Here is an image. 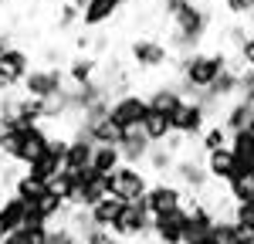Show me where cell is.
Returning <instances> with one entry per match:
<instances>
[{
  "label": "cell",
  "mask_w": 254,
  "mask_h": 244,
  "mask_svg": "<svg viewBox=\"0 0 254 244\" xmlns=\"http://www.w3.org/2000/svg\"><path fill=\"white\" fill-rule=\"evenodd\" d=\"M31 207H34V210H38V214H41V217H44L48 224L64 221V210H68V203L61 200V197L55 193V190H51V186H48V190H44V193H41V197L31 203Z\"/></svg>",
  "instance_id": "obj_29"
},
{
  "label": "cell",
  "mask_w": 254,
  "mask_h": 244,
  "mask_svg": "<svg viewBox=\"0 0 254 244\" xmlns=\"http://www.w3.org/2000/svg\"><path fill=\"white\" fill-rule=\"evenodd\" d=\"M0 132H3V125H0Z\"/></svg>",
  "instance_id": "obj_52"
},
{
  "label": "cell",
  "mask_w": 254,
  "mask_h": 244,
  "mask_svg": "<svg viewBox=\"0 0 254 244\" xmlns=\"http://www.w3.org/2000/svg\"><path fill=\"white\" fill-rule=\"evenodd\" d=\"M75 200L71 207H95L102 197H109V177L105 173H95L92 166L85 170H75Z\"/></svg>",
  "instance_id": "obj_9"
},
{
  "label": "cell",
  "mask_w": 254,
  "mask_h": 244,
  "mask_svg": "<svg viewBox=\"0 0 254 244\" xmlns=\"http://www.w3.org/2000/svg\"><path fill=\"white\" fill-rule=\"evenodd\" d=\"M217 224V214L207 207V200H200V197H190L187 203V227H183V244H193L200 238H210V231H214Z\"/></svg>",
  "instance_id": "obj_11"
},
{
  "label": "cell",
  "mask_w": 254,
  "mask_h": 244,
  "mask_svg": "<svg viewBox=\"0 0 254 244\" xmlns=\"http://www.w3.org/2000/svg\"><path fill=\"white\" fill-rule=\"evenodd\" d=\"M78 20H81V14H78V7H75V3H61V10H58V27H61V31L75 27Z\"/></svg>",
  "instance_id": "obj_39"
},
{
  "label": "cell",
  "mask_w": 254,
  "mask_h": 244,
  "mask_svg": "<svg viewBox=\"0 0 254 244\" xmlns=\"http://www.w3.org/2000/svg\"><path fill=\"white\" fill-rule=\"evenodd\" d=\"M231 64V55L227 51H193V55H183L180 58V81H176V88H180V95L183 99H193L196 92H207L214 78Z\"/></svg>",
  "instance_id": "obj_2"
},
{
  "label": "cell",
  "mask_w": 254,
  "mask_h": 244,
  "mask_svg": "<svg viewBox=\"0 0 254 244\" xmlns=\"http://www.w3.org/2000/svg\"><path fill=\"white\" fill-rule=\"evenodd\" d=\"M170 122H173V132H176V136H183V139H196V136L207 129L210 116H207V109H203L200 102L187 99L173 116H170Z\"/></svg>",
  "instance_id": "obj_13"
},
{
  "label": "cell",
  "mask_w": 254,
  "mask_h": 244,
  "mask_svg": "<svg viewBox=\"0 0 254 244\" xmlns=\"http://www.w3.org/2000/svg\"><path fill=\"white\" fill-rule=\"evenodd\" d=\"M210 238H214L217 244H251L254 234L251 231H244V227H237L231 217H217L214 231H210Z\"/></svg>",
  "instance_id": "obj_23"
},
{
  "label": "cell",
  "mask_w": 254,
  "mask_h": 244,
  "mask_svg": "<svg viewBox=\"0 0 254 244\" xmlns=\"http://www.w3.org/2000/svg\"><path fill=\"white\" fill-rule=\"evenodd\" d=\"M105 48H109V38H105V34H98V38L92 41V51H95V55H102Z\"/></svg>",
  "instance_id": "obj_47"
},
{
  "label": "cell",
  "mask_w": 254,
  "mask_h": 244,
  "mask_svg": "<svg viewBox=\"0 0 254 244\" xmlns=\"http://www.w3.org/2000/svg\"><path fill=\"white\" fill-rule=\"evenodd\" d=\"M122 207H126V203L116 200V197H102V200H98L95 207H88V217H92V224H95L98 231H109V227H112V224L119 221Z\"/></svg>",
  "instance_id": "obj_22"
},
{
  "label": "cell",
  "mask_w": 254,
  "mask_h": 244,
  "mask_svg": "<svg viewBox=\"0 0 254 244\" xmlns=\"http://www.w3.org/2000/svg\"><path fill=\"white\" fill-rule=\"evenodd\" d=\"M0 200H3V193H0Z\"/></svg>",
  "instance_id": "obj_53"
},
{
  "label": "cell",
  "mask_w": 254,
  "mask_h": 244,
  "mask_svg": "<svg viewBox=\"0 0 254 244\" xmlns=\"http://www.w3.org/2000/svg\"><path fill=\"white\" fill-rule=\"evenodd\" d=\"M149 183L153 180H149L146 170L122 163V166H116V170L109 173V197H116V200H122V203H136V200L146 197Z\"/></svg>",
  "instance_id": "obj_4"
},
{
  "label": "cell",
  "mask_w": 254,
  "mask_h": 244,
  "mask_svg": "<svg viewBox=\"0 0 254 244\" xmlns=\"http://www.w3.org/2000/svg\"><path fill=\"white\" fill-rule=\"evenodd\" d=\"M217 122H220L227 132H254V105L244 102V99H231L220 109Z\"/></svg>",
  "instance_id": "obj_14"
},
{
  "label": "cell",
  "mask_w": 254,
  "mask_h": 244,
  "mask_svg": "<svg viewBox=\"0 0 254 244\" xmlns=\"http://www.w3.org/2000/svg\"><path fill=\"white\" fill-rule=\"evenodd\" d=\"M149 105H146V95H136V92H126V95H116L109 102V122L129 132V129H139V122L146 119Z\"/></svg>",
  "instance_id": "obj_8"
},
{
  "label": "cell",
  "mask_w": 254,
  "mask_h": 244,
  "mask_svg": "<svg viewBox=\"0 0 254 244\" xmlns=\"http://www.w3.org/2000/svg\"><path fill=\"white\" fill-rule=\"evenodd\" d=\"M129 61L139 71H159V68H166L173 61V51L159 38H136L129 44Z\"/></svg>",
  "instance_id": "obj_7"
},
{
  "label": "cell",
  "mask_w": 254,
  "mask_h": 244,
  "mask_svg": "<svg viewBox=\"0 0 254 244\" xmlns=\"http://www.w3.org/2000/svg\"><path fill=\"white\" fill-rule=\"evenodd\" d=\"M64 78H68V85H88L92 78H98V61L85 58V55H75V58L68 61Z\"/></svg>",
  "instance_id": "obj_27"
},
{
  "label": "cell",
  "mask_w": 254,
  "mask_h": 244,
  "mask_svg": "<svg viewBox=\"0 0 254 244\" xmlns=\"http://www.w3.org/2000/svg\"><path fill=\"white\" fill-rule=\"evenodd\" d=\"M88 160H92V142L81 139V136H75V139H68V146H64V160H61V170H85L88 166Z\"/></svg>",
  "instance_id": "obj_24"
},
{
  "label": "cell",
  "mask_w": 254,
  "mask_h": 244,
  "mask_svg": "<svg viewBox=\"0 0 254 244\" xmlns=\"http://www.w3.org/2000/svg\"><path fill=\"white\" fill-rule=\"evenodd\" d=\"M149 146H153V142L146 139V136H142L139 129H129V132H122V139H119V156H122V163L136 166V163L146 160Z\"/></svg>",
  "instance_id": "obj_19"
},
{
  "label": "cell",
  "mask_w": 254,
  "mask_h": 244,
  "mask_svg": "<svg viewBox=\"0 0 254 244\" xmlns=\"http://www.w3.org/2000/svg\"><path fill=\"white\" fill-rule=\"evenodd\" d=\"M14 88H17V81L10 78L7 71H0V95H7V92H14Z\"/></svg>",
  "instance_id": "obj_46"
},
{
  "label": "cell",
  "mask_w": 254,
  "mask_h": 244,
  "mask_svg": "<svg viewBox=\"0 0 254 244\" xmlns=\"http://www.w3.org/2000/svg\"><path fill=\"white\" fill-rule=\"evenodd\" d=\"M48 142H51V132L44 122L41 125H7L0 132V153H3V160L27 166L48 149Z\"/></svg>",
  "instance_id": "obj_3"
},
{
  "label": "cell",
  "mask_w": 254,
  "mask_h": 244,
  "mask_svg": "<svg viewBox=\"0 0 254 244\" xmlns=\"http://www.w3.org/2000/svg\"><path fill=\"white\" fill-rule=\"evenodd\" d=\"M237 64L254 71V34H248V38L241 41V48H237Z\"/></svg>",
  "instance_id": "obj_38"
},
{
  "label": "cell",
  "mask_w": 254,
  "mask_h": 244,
  "mask_svg": "<svg viewBox=\"0 0 254 244\" xmlns=\"http://www.w3.org/2000/svg\"><path fill=\"white\" fill-rule=\"evenodd\" d=\"M142 203H146V210L156 217V214H166V210L183 207V203H187V193H183L173 180H156V183H149V190H146Z\"/></svg>",
  "instance_id": "obj_12"
},
{
  "label": "cell",
  "mask_w": 254,
  "mask_h": 244,
  "mask_svg": "<svg viewBox=\"0 0 254 244\" xmlns=\"http://www.w3.org/2000/svg\"><path fill=\"white\" fill-rule=\"evenodd\" d=\"M139 132L146 136L149 142H163L170 132H173V122H170V116H163V112H146V119L139 122Z\"/></svg>",
  "instance_id": "obj_26"
},
{
  "label": "cell",
  "mask_w": 254,
  "mask_h": 244,
  "mask_svg": "<svg viewBox=\"0 0 254 244\" xmlns=\"http://www.w3.org/2000/svg\"><path fill=\"white\" fill-rule=\"evenodd\" d=\"M48 186H51V190L58 193L61 200L71 207V200H75V186H78V183H75V173H71V170H61V173H58V177H55L51 183H48Z\"/></svg>",
  "instance_id": "obj_34"
},
{
  "label": "cell",
  "mask_w": 254,
  "mask_h": 244,
  "mask_svg": "<svg viewBox=\"0 0 254 244\" xmlns=\"http://www.w3.org/2000/svg\"><path fill=\"white\" fill-rule=\"evenodd\" d=\"M34 68V61H31V51H24V48H17V44H10L3 55H0V71H7L10 78L17 81H24V75Z\"/></svg>",
  "instance_id": "obj_18"
},
{
  "label": "cell",
  "mask_w": 254,
  "mask_h": 244,
  "mask_svg": "<svg viewBox=\"0 0 254 244\" xmlns=\"http://www.w3.org/2000/svg\"><path fill=\"white\" fill-rule=\"evenodd\" d=\"M64 85H68V78H64V71L55 68V64H48V68H31V71L24 75V81H20L24 95H27V99H38V102H48V99H55V95H61Z\"/></svg>",
  "instance_id": "obj_6"
},
{
  "label": "cell",
  "mask_w": 254,
  "mask_h": 244,
  "mask_svg": "<svg viewBox=\"0 0 254 244\" xmlns=\"http://www.w3.org/2000/svg\"><path fill=\"white\" fill-rule=\"evenodd\" d=\"M234 99H244L254 105V71L251 68H237V95Z\"/></svg>",
  "instance_id": "obj_36"
},
{
  "label": "cell",
  "mask_w": 254,
  "mask_h": 244,
  "mask_svg": "<svg viewBox=\"0 0 254 244\" xmlns=\"http://www.w3.org/2000/svg\"><path fill=\"white\" fill-rule=\"evenodd\" d=\"M203 170H207V177L214 183H227L234 180L237 173V163H234V153L224 146V149H214V153H207V160H203Z\"/></svg>",
  "instance_id": "obj_15"
},
{
  "label": "cell",
  "mask_w": 254,
  "mask_h": 244,
  "mask_svg": "<svg viewBox=\"0 0 254 244\" xmlns=\"http://www.w3.org/2000/svg\"><path fill=\"white\" fill-rule=\"evenodd\" d=\"M81 244H122L119 241V238H112V234H109V231H88V234H85V238H81Z\"/></svg>",
  "instance_id": "obj_42"
},
{
  "label": "cell",
  "mask_w": 254,
  "mask_h": 244,
  "mask_svg": "<svg viewBox=\"0 0 254 244\" xmlns=\"http://www.w3.org/2000/svg\"><path fill=\"white\" fill-rule=\"evenodd\" d=\"M244 27H248V34H254V7H251V14L244 17Z\"/></svg>",
  "instance_id": "obj_49"
},
{
  "label": "cell",
  "mask_w": 254,
  "mask_h": 244,
  "mask_svg": "<svg viewBox=\"0 0 254 244\" xmlns=\"http://www.w3.org/2000/svg\"><path fill=\"white\" fill-rule=\"evenodd\" d=\"M126 3H132V0H119V7H126Z\"/></svg>",
  "instance_id": "obj_51"
},
{
  "label": "cell",
  "mask_w": 254,
  "mask_h": 244,
  "mask_svg": "<svg viewBox=\"0 0 254 244\" xmlns=\"http://www.w3.org/2000/svg\"><path fill=\"white\" fill-rule=\"evenodd\" d=\"M251 7H254V0H224V10H227L231 17H237V20L248 17V14H251Z\"/></svg>",
  "instance_id": "obj_40"
},
{
  "label": "cell",
  "mask_w": 254,
  "mask_h": 244,
  "mask_svg": "<svg viewBox=\"0 0 254 244\" xmlns=\"http://www.w3.org/2000/svg\"><path fill=\"white\" fill-rule=\"evenodd\" d=\"M44 190H48V183L34 180V177H27V173L14 177V183H10V193H14V197H20V200L27 203V207H31V203L38 200V197L44 193Z\"/></svg>",
  "instance_id": "obj_31"
},
{
  "label": "cell",
  "mask_w": 254,
  "mask_h": 244,
  "mask_svg": "<svg viewBox=\"0 0 254 244\" xmlns=\"http://www.w3.org/2000/svg\"><path fill=\"white\" fill-rule=\"evenodd\" d=\"M24 227H48V221L41 217L34 207H27V214H24Z\"/></svg>",
  "instance_id": "obj_45"
},
{
  "label": "cell",
  "mask_w": 254,
  "mask_h": 244,
  "mask_svg": "<svg viewBox=\"0 0 254 244\" xmlns=\"http://www.w3.org/2000/svg\"><path fill=\"white\" fill-rule=\"evenodd\" d=\"M183 102H187V99L180 95V88H176V85H156V88L146 95V105H149L153 112H163V116H173Z\"/></svg>",
  "instance_id": "obj_20"
},
{
  "label": "cell",
  "mask_w": 254,
  "mask_h": 244,
  "mask_svg": "<svg viewBox=\"0 0 254 244\" xmlns=\"http://www.w3.org/2000/svg\"><path fill=\"white\" fill-rule=\"evenodd\" d=\"M149 221H153V214L146 210V203L136 200V203H126L122 207V214H119V221L109 227V234L119 238V241H149Z\"/></svg>",
  "instance_id": "obj_5"
},
{
  "label": "cell",
  "mask_w": 254,
  "mask_h": 244,
  "mask_svg": "<svg viewBox=\"0 0 254 244\" xmlns=\"http://www.w3.org/2000/svg\"><path fill=\"white\" fill-rule=\"evenodd\" d=\"M88 166L95 170V173H112L116 166H122V156H119V146H92V160Z\"/></svg>",
  "instance_id": "obj_30"
},
{
  "label": "cell",
  "mask_w": 254,
  "mask_h": 244,
  "mask_svg": "<svg viewBox=\"0 0 254 244\" xmlns=\"http://www.w3.org/2000/svg\"><path fill=\"white\" fill-rule=\"evenodd\" d=\"M193 244H217L214 238H200V241H193Z\"/></svg>",
  "instance_id": "obj_50"
},
{
  "label": "cell",
  "mask_w": 254,
  "mask_h": 244,
  "mask_svg": "<svg viewBox=\"0 0 254 244\" xmlns=\"http://www.w3.org/2000/svg\"><path fill=\"white\" fill-rule=\"evenodd\" d=\"M231 203H254V173H237L234 180L224 183Z\"/></svg>",
  "instance_id": "obj_32"
},
{
  "label": "cell",
  "mask_w": 254,
  "mask_h": 244,
  "mask_svg": "<svg viewBox=\"0 0 254 244\" xmlns=\"http://www.w3.org/2000/svg\"><path fill=\"white\" fill-rule=\"evenodd\" d=\"M244 38H248V27H244L241 20H234V24L224 31V41H227L231 48H241V41H244Z\"/></svg>",
  "instance_id": "obj_41"
},
{
  "label": "cell",
  "mask_w": 254,
  "mask_h": 244,
  "mask_svg": "<svg viewBox=\"0 0 254 244\" xmlns=\"http://www.w3.org/2000/svg\"><path fill=\"white\" fill-rule=\"evenodd\" d=\"M10 44H14V41H10V34H7V31H0V55H3Z\"/></svg>",
  "instance_id": "obj_48"
},
{
  "label": "cell",
  "mask_w": 254,
  "mask_h": 244,
  "mask_svg": "<svg viewBox=\"0 0 254 244\" xmlns=\"http://www.w3.org/2000/svg\"><path fill=\"white\" fill-rule=\"evenodd\" d=\"M173 183L183 190V193H190V197H200L207 186H210V177H207V170H203V163L200 160H190V156H176L173 163Z\"/></svg>",
  "instance_id": "obj_10"
},
{
  "label": "cell",
  "mask_w": 254,
  "mask_h": 244,
  "mask_svg": "<svg viewBox=\"0 0 254 244\" xmlns=\"http://www.w3.org/2000/svg\"><path fill=\"white\" fill-rule=\"evenodd\" d=\"M210 24H214V10L207 3H187L180 14L170 17V34H166V48L173 55H193L200 51L203 38L210 34Z\"/></svg>",
  "instance_id": "obj_1"
},
{
  "label": "cell",
  "mask_w": 254,
  "mask_h": 244,
  "mask_svg": "<svg viewBox=\"0 0 254 244\" xmlns=\"http://www.w3.org/2000/svg\"><path fill=\"white\" fill-rule=\"evenodd\" d=\"M78 14H81L78 24H85L88 31H95V27L109 24L119 14V0H85L78 7Z\"/></svg>",
  "instance_id": "obj_16"
},
{
  "label": "cell",
  "mask_w": 254,
  "mask_h": 244,
  "mask_svg": "<svg viewBox=\"0 0 254 244\" xmlns=\"http://www.w3.org/2000/svg\"><path fill=\"white\" fill-rule=\"evenodd\" d=\"M207 95H210L214 102H220V105H227V102L234 99V95H237V68H234V64H227V68L217 75L214 85L207 88Z\"/></svg>",
  "instance_id": "obj_25"
},
{
  "label": "cell",
  "mask_w": 254,
  "mask_h": 244,
  "mask_svg": "<svg viewBox=\"0 0 254 244\" xmlns=\"http://www.w3.org/2000/svg\"><path fill=\"white\" fill-rule=\"evenodd\" d=\"M48 244H81V238L64 221H58V224H48Z\"/></svg>",
  "instance_id": "obj_35"
},
{
  "label": "cell",
  "mask_w": 254,
  "mask_h": 244,
  "mask_svg": "<svg viewBox=\"0 0 254 244\" xmlns=\"http://www.w3.org/2000/svg\"><path fill=\"white\" fill-rule=\"evenodd\" d=\"M187 3H193V0H163V14H166V20L173 17V14H180Z\"/></svg>",
  "instance_id": "obj_44"
},
{
  "label": "cell",
  "mask_w": 254,
  "mask_h": 244,
  "mask_svg": "<svg viewBox=\"0 0 254 244\" xmlns=\"http://www.w3.org/2000/svg\"><path fill=\"white\" fill-rule=\"evenodd\" d=\"M142 163H146V170H149L153 177H159V180H166V173L173 170L176 156L170 153V149H166V146H163V142H153V146H149V153H146V160H142Z\"/></svg>",
  "instance_id": "obj_28"
},
{
  "label": "cell",
  "mask_w": 254,
  "mask_h": 244,
  "mask_svg": "<svg viewBox=\"0 0 254 244\" xmlns=\"http://www.w3.org/2000/svg\"><path fill=\"white\" fill-rule=\"evenodd\" d=\"M227 136H231V132H227L220 122H207V129H203L196 139L203 146V153H214V149H224V146H227Z\"/></svg>",
  "instance_id": "obj_33"
},
{
  "label": "cell",
  "mask_w": 254,
  "mask_h": 244,
  "mask_svg": "<svg viewBox=\"0 0 254 244\" xmlns=\"http://www.w3.org/2000/svg\"><path fill=\"white\" fill-rule=\"evenodd\" d=\"M24 244H48V227H24Z\"/></svg>",
  "instance_id": "obj_43"
},
{
  "label": "cell",
  "mask_w": 254,
  "mask_h": 244,
  "mask_svg": "<svg viewBox=\"0 0 254 244\" xmlns=\"http://www.w3.org/2000/svg\"><path fill=\"white\" fill-rule=\"evenodd\" d=\"M231 221L254 234V203H234V207H231Z\"/></svg>",
  "instance_id": "obj_37"
},
{
  "label": "cell",
  "mask_w": 254,
  "mask_h": 244,
  "mask_svg": "<svg viewBox=\"0 0 254 244\" xmlns=\"http://www.w3.org/2000/svg\"><path fill=\"white\" fill-rule=\"evenodd\" d=\"M24 214H27V203L20 200V197H14V193H7L0 200V238L10 234V231H17V227H24Z\"/></svg>",
  "instance_id": "obj_21"
},
{
  "label": "cell",
  "mask_w": 254,
  "mask_h": 244,
  "mask_svg": "<svg viewBox=\"0 0 254 244\" xmlns=\"http://www.w3.org/2000/svg\"><path fill=\"white\" fill-rule=\"evenodd\" d=\"M227 149L234 153V163L241 173H254V132H231Z\"/></svg>",
  "instance_id": "obj_17"
}]
</instances>
